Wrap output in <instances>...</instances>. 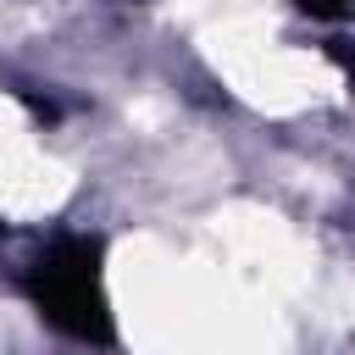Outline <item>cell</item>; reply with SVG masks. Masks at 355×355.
Wrapping results in <instances>:
<instances>
[{
  "label": "cell",
  "mask_w": 355,
  "mask_h": 355,
  "mask_svg": "<svg viewBox=\"0 0 355 355\" xmlns=\"http://www.w3.org/2000/svg\"><path fill=\"white\" fill-rule=\"evenodd\" d=\"M294 11H305L311 22H349L355 0H294Z\"/></svg>",
  "instance_id": "7a4b0ae2"
},
{
  "label": "cell",
  "mask_w": 355,
  "mask_h": 355,
  "mask_svg": "<svg viewBox=\"0 0 355 355\" xmlns=\"http://www.w3.org/2000/svg\"><path fill=\"white\" fill-rule=\"evenodd\" d=\"M17 100H22L28 111H33V122H55V116H61V105H55L50 94H33V89H17Z\"/></svg>",
  "instance_id": "3957f363"
},
{
  "label": "cell",
  "mask_w": 355,
  "mask_h": 355,
  "mask_svg": "<svg viewBox=\"0 0 355 355\" xmlns=\"http://www.w3.org/2000/svg\"><path fill=\"white\" fill-rule=\"evenodd\" d=\"M327 55H333V61L355 78V39H333V44H327Z\"/></svg>",
  "instance_id": "277c9868"
},
{
  "label": "cell",
  "mask_w": 355,
  "mask_h": 355,
  "mask_svg": "<svg viewBox=\"0 0 355 355\" xmlns=\"http://www.w3.org/2000/svg\"><path fill=\"white\" fill-rule=\"evenodd\" d=\"M0 233H6V227H0Z\"/></svg>",
  "instance_id": "5b68a950"
},
{
  "label": "cell",
  "mask_w": 355,
  "mask_h": 355,
  "mask_svg": "<svg viewBox=\"0 0 355 355\" xmlns=\"http://www.w3.org/2000/svg\"><path fill=\"white\" fill-rule=\"evenodd\" d=\"M33 311L78 338V344H94L105 349L116 338V322H111V300H105V272H100V239H83V233H61L55 244L39 250V261L28 266L22 277Z\"/></svg>",
  "instance_id": "6da1fadb"
}]
</instances>
